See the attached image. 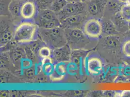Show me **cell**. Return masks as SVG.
I'll return each instance as SVG.
<instances>
[{
  "instance_id": "9a60e30c",
  "label": "cell",
  "mask_w": 130,
  "mask_h": 97,
  "mask_svg": "<svg viewBox=\"0 0 130 97\" xmlns=\"http://www.w3.org/2000/svg\"><path fill=\"white\" fill-rule=\"evenodd\" d=\"M100 20L102 25V35L101 37L119 35L120 34L115 26L114 22L111 19L103 17Z\"/></svg>"
},
{
  "instance_id": "8992f818",
  "label": "cell",
  "mask_w": 130,
  "mask_h": 97,
  "mask_svg": "<svg viewBox=\"0 0 130 97\" xmlns=\"http://www.w3.org/2000/svg\"><path fill=\"white\" fill-rule=\"evenodd\" d=\"M108 0H89L86 2V12L88 19H101Z\"/></svg>"
},
{
  "instance_id": "ac0fdd59",
  "label": "cell",
  "mask_w": 130,
  "mask_h": 97,
  "mask_svg": "<svg viewBox=\"0 0 130 97\" xmlns=\"http://www.w3.org/2000/svg\"><path fill=\"white\" fill-rule=\"evenodd\" d=\"M114 22L117 30L120 34H124L129 29V23L124 20L119 13L116 15L111 19Z\"/></svg>"
},
{
  "instance_id": "8fae6325",
  "label": "cell",
  "mask_w": 130,
  "mask_h": 97,
  "mask_svg": "<svg viewBox=\"0 0 130 97\" xmlns=\"http://www.w3.org/2000/svg\"><path fill=\"white\" fill-rule=\"evenodd\" d=\"M86 68L92 75H99L102 73L103 68L102 60L96 55L90 56L86 59Z\"/></svg>"
},
{
  "instance_id": "ba28073f",
  "label": "cell",
  "mask_w": 130,
  "mask_h": 97,
  "mask_svg": "<svg viewBox=\"0 0 130 97\" xmlns=\"http://www.w3.org/2000/svg\"><path fill=\"white\" fill-rule=\"evenodd\" d=\"M88 19L87 12L66 17L60 20L61 27L66 28H80L82 29L84 23Z\"/></svg>"
},
{
  "instance_id": "603a6c76",
  "label": "cell",
  "mask_w": 130,
  "mask_h": 97,
  "mask_svg": "<svg viewBox=\"0 0 130 97\" xmlns=\"http://www.w3.org/2000/svg\"><path fill=\"white\" fill-rule=\"evenodd\" d=\"M121 17L129 23H130V6L127 3L125 4L119 12Z\"/></svg>"
},
{
  "instance_id": "30bf717a",
  "label": "cell",
  "mask_w": 130,
  "mask_h": 97,
  "mask_svg": "<svg viewBox=\"0 0 130 97\" xmlns=\"http://www.w3.org/2000/svg\"><path fill=\"white\" fill-rule=\"evenodd\" d=\"M38 8L33 0H26L22 5L21 15L23 21H32L36 16Z\"/></svg>"
},
{
  "instance_id": "2e32d148",
  "label": "cell",
  "mask_w": 130,
  "mask_h": 97,
  "mask_svg": "<svg viewBox=\"0 0 130 97\" xmlns=\"http://www.w3.org/2000/svg\"><path fill=\"white\" fill-rule=\"evenodd\" d=\"M67 73V66L65 63H58L54 64V69L51 75V79L55 81L63 79Z\"/></svg>"
},
{
  "instance_id": "277c9868",
  "label": "cell",
  "mask_w": 130,
  "mask_h": 97,
  "mask_svg": "<svg viewBox=\"0 0 130 97\" xmlns=\"http://www.w3.org/2000/svg\"><path fill=\"white\" fill-rule=\"evenodd\" d=\"M34 22L40 28H52L61 26L57 14L50 9H38Z\"/></svg>"
},
{
  "instance_id": "9c48e42d",
  "label": "cell",
  "mask_w": 130,
  "mask_h": 97,
  "mask_svg": "<svg viewBox=\"0 0 130 97\" xmlns=\"http://www.w3.org/2000/svg\"><path fill=\"white\" fill-rule=\"evenodd\" d=\"M72 50L67 44L64 46L53 50L51 58L55 64L65 63L71 61Z\"/></svg>"
},
{
  "instance_id": "7c38bea8",
  "label": "cell",
  "mask_w": 130,
  "mask_h": 97,
  "mask_svg": "<svg viewBox=\"0 0 130 97\" xmlns=\"http://www.w3.org/2000/svg\"><path fill=\"white\" fill-rule=\"evenodd\" d=\"M14 31H13L10 22H5L2 18L1 21V46L9 43L14 38Z\"/></svg>"
},
{
  "instance_id": "484cf974",
  "label": "cell",
  "mask_w": 130,
  "mask_h": 97,
  "mask_svg": "<svg viewBox=\"0 0 130 97\" xmlns=\"http://www.w3.org/2000/svg\"><path fill=\"white\" fill-rule=\"evenodd\" d=\"M26 74L28 77L32 78L35 75V70L32 68H29L26 70Z\"/></svg>"
},
{
  "instance_id": "e0dca14e",
  "label": "cell",
  "mask_w": 130,
  "mask_h": 97,
  "mask_svg": "<svg viewBox=\"0 0 130 97\" xmlns=\"http://www.w3.org/2000/svg\"><path fill=\"white\" fill-rule=\"evenodd\" d=\"M101 43L106 47L112 49H118L120 46V40L118 35L109 36L102 37Z\"/></svg>"
},
{
  "instance_id": "d4e9b609",
  "label": "cell",
  "mask_w": 130,
  "mask_h": 97,
  "mask_svg": "<svg viewBox=\"0 0 130 97\" xmlns=\"http://www.w3.org/2000/svg\"><path fill=\"white\" fill-rule=\"evenodd\" d=\"M118 97H130V90L119 92Z\"/></svg>"
},
{
  "instance_id": "f1b7e54d",
  "label": "cell",
  "mask_w": 130,
  "mask_h": 97,
  "mask_svg": "<svg viewBox=\"0 0 130 97\" xmlns=\"http://www.w3.org/2000/svg\"><path fill=\"white\" fill-rule=\"evenodd\" d=\"M88 1H89V0H80V1L82 3H86V2H87Z\"/></svg>"
},
{
  "instance_id": "7a4b0ae2",
  "label": "cell",
  "mask_w": 130,
  "mask_h": 97,
  "mask_svg": "<svg viewBox=\"0 0 130 97\" xmlns=\"http://www.w3.org/2000/svg\"><path fill=\"white\" fill-rule=\"evenodd\" d=\"M38 36L41 40L53 50L67 44L65 29L61 26L52 28H38Z\"/></svg>"
},
{
  "instance_id": "4fadbf2b",
  "label": "cell",
  "mask_w": 130,
  "mask_h": 97,
  "mask_svg": "<svg viewBox=\"0 0 130 97\" xmlns=\"http://www.w3.org/2000/svg\"><path fill=\"white\" fill-rule=\"evenodd\" d=\"M124 3L119 0H108L106 4L103 17L111 19L113 17L119 13Z\"/></svg>"
},
{
  "instance_id": "d6986e66",
  "label": "cell",
  "mask_w": 130,
  "mask_h": 97,
  "mask_svg": "<svg viewBox=\"0 0 130 97\" xmlns=\"http://www.w3.org/2000/svg\"><path fill=\"white\" fill-rule=\"evenodd\" d=\"M54 63L51 57L42 59V70L44 73L48 76H51L54 69Z\"/></svg>"
},
{
  "instance_id": "83f0119b",
  "label": "cell",
  "mask_w": 130,
  "mask_h": 97,
  "mask_svg": "<svg viewBox=\"0 0 130 97\" xmlns=\"http://www.w3.org/2000/svg\"><path fill=\"white\" fill-rule=\"evenodd\" d=\"M120 1H121V2H122V3H127V1L128 0H119Z\"/></svg>"
},
{
  "instance_id": "cb8c5ba5",
  "label": "cell",
  "mask_w": 130,
  "mask_h": 97,
  "mask_svg": "<svg viewBox=\"0 0 130 97\" xmlns=\"http://www.w3.org/2000/svg\"><path fill=\"white\" fill-rule=\"evenodd\" d=\"M122 52L125 55L130 57V39L126 41L122 46Z\"/></svg>"
},
{
  "instance_id": "44dd1931",
  "label": "cell",
  "mask_w": 130,
  "mask_h": 97,
  "mask_svg": "<svg viewBox=\"0 0 130 97\" xmlns=\"http://www.w3.org/2000/svg\"><path fill=\"white\" fill-rule=\"evenodd\" d=\"M52 52L53 50L50 47H49V46L46 45L40 47L38 50V56L41 59L51 57L52 56Z\"/></svg>"
},
{
  "instance_id": "ffe728a7",
  "label": "cell",
  "mask_w": 130,
  "mask_h": 97,
  "mask_svg": "<svg viewBox=\"0 0 130 97\" xmlns=\"http://www.w3.org/2000/svg\"><path fill=\"white\" fill-rule=\"evenodd\" d=\"M68 3L67 0H55L49 9L56 14L58 13L63 9Z\"/></svg>"
},
{
  "instance_id": "5b68a950",
  "label": "cell",
  "mask_w": 130,
  "mask_h": 97,
  "mask_svg": "<svg viewBox=\"0 0 130 97\" xmlns=\"http://www.w3.org/2000/svg\"><path fill=\"white\" fill-rule=\"evenodd\" d=\"M82 30L88 38L99 40L102 35V25L100 19L89 18L84 23Z\"/></svg>"
},
{
  "instance_id": "4316f807",
  "label": "cell",
  "mask_w": 130,
  "mask_h": 97,
  "mask_svg": "<svg viewBox=\"0 0 130 97\" xmlns=\"http://www.w3.org/2000/svg\"><path fill=\"white\" fill-rule=\"evenodd\" d=\"M68 2H79L80 0H67Z\"/></svg>"
},
{
  "instance_id": "3957f363",
  "label": "cell",
  "mask_w": 130,
  "mask_h": 97,
  "mask_svg": "<svg viewBox=\"0 0 130 97\" xmlns=\"http://www.w3.org/2000/svg\"><path fill=\"white\" fill-rule=\"evenodd\" d=\"M39 27L34 22L23 21L15 28L13 39L19 44H28L35 41L38 36Z\"/></svg>"
},
{
  "instance_id": "52a82bcc",
  "label": "cell",
  "mask_w": 130,
  "mask_h": 97,
  "mask_svg": "<svg viewBox=\"0 0 130 97\" xmlns=\"http://www.w3.org/2000/svg\"><path fill=\"white\" fill-rule=\"evenodd\" d=\"M86 12V6L85 3H82L80 1L69 2L62 11L57 13V15L60 21L66 17Z\"/></svg>"
},
{
  "instance_id": "6da1fadb",
  "label": "cell",
  "mask_w": 130,
  "mask_h": 97,
  "mask_svg": "<svg viewBox=\"0 0 130 97\" xmlns=\"http://www.w3.org/2000/svg\"><path fill=\"white\" fill-rule=\"evenodd\" d=\"M65 34L67 44L72 50H86L97 45L99 40L88 38L80 28H66Z\"/></svg>"
},
{
  "instance_id": "5bb4252c",
  "label": "cell",
  "mask_w": 130,
  "mask_h": 97,
  "mask_svg": "<svg viewBox=\"0 0 130 97\" xmlns=\"http://www.w3.org/2000/svg\"><path fill=\"white\" fill-rule=\"evenodd\" d=\"M26 0H11L9 6V12L14 21L19 24L22 22L21 15V8L23 4Z\"/></svg>"
},
{
  "instance_id": "f546056e",
  "label": "cell",
  "mask_w": 130,
  "mask_h": 97,
  "mask_svg": "<svg viewBox=\"0 0 130 97\" xmlns=\"http://www.w3.org/2000/svg\"><path fill=\"white\" fill-rule=\"evenodd\" d=\"M127 4H128L129 5H130V0H128V1H127Z\"/></svg>"
},
{
  "instance_id": "7402d4cb",
  "label": "cell",
  "mask_w": 130,
  "mask_h": 97,
  "mask_svg": "<svg viewBox=\"0 0 130 97\" xmlns=\"http://www.w3.org/2000/svg\"><path fill=\"white\" fill-rule=\"evenodd\" d=\"M38 9H49L55 0H33Z\"/></svg>"
}]
</instances>
